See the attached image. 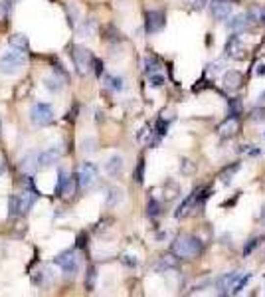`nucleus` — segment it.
Listing matches in <instances>:
<instances>
[{"label":"nucleus","instance_id":"obj_17","mask_svg":"<svg viewBox=\"0 0 265 297\" xmlns=\"http://www.w3.org/2000/svg\"><path fill=\"white\" fill-rule=\"evenodd\" d=\"M123 198H125L123 188H117V186L109 188V192H107V206H109V208H115L117 204L123 202Z\"/></svg>","mask_w":265,"mask_h":297},{"label":"nucleus","instance_id":"obj_34","mask_svg":"<svg viewBox=\"0 0 265 297\" xmlns=\"http://www.w3.org/2000/svg\"><path fill=\"white\" fill-rule=\"evenodd\" d=\"M93 277H95V270L91 268V270H89V279H87V287H89V289L93 287Z\"/></svg>","mask_w":265,"mask_h":297},{"label":"nucleus","instance_id":"obj_24","mask_svg":"<svg viewBox=\"0 0 265 297\" xmlns=\"http://www.w3.org/2000/svg\"><path fill=\"white\" fill-rule=\"evenodd\" d=\"M107 85H109L113 91H121V89H123V79H121V77L109 75V77H107Z\"/></svg>","mask_w":265,"mask_h":297},{"label":"nucleus","instance_id":"obj_23","mask_svg":"<svg viewBox=\"0 0 265 297\" xmlns=\"http://www.w3.org/2000/svg\"><path fill=\"white\" fill-rule=\"evenodd\" d=\"M251 279V273H245V275H240L238 279H236V283H234V287H232V291L230 293H234V295H238V293H241V289L247 285V281Z\"/></svg>","mask_w":265,"mask_h":297},{"label":"nucleus","instance_id":"obj_16","mask_svg":"<svg viewBox=\"0 0 265 297\" xmlns=\"http://www.w3.org/2000/svg\"><path fill=\"white\" fill-rule=\"evenodd\" d=\"M8 44H10L12 50H18V52H28V48H30V42H28V38H26L24 34H14V36H10Z\"/></svg>","mask_w":265,"mask_h":297},{"label":"nucleus","instance_id":"obj_30","mask_svg":"<svg viewBox=\"0 0 265 297\" xmlns=\"http://www.w3.org/2000/svg\"><path fill=\"white\" fill-rule=\"evenodd\" d=\"M220 68H222V64H220V62H214V64H210V70H208V72H210L212 75H216V74L220 72Z\"/></svg>","mask_w":265,"mask_h":297},{"label":"nucleus","instance_id":"obj_2","mask_svg":"<svg viewBox=\"0 0 265 297\" xmlns=\"http://www.w3.org/2000/svg\"><path fill=\"white\" fill-rule=\"evenodd\" d=\"M24 66H26V56H24V52H18V50H12V52H6L4 56H0V74H4V75H14Z\"/></svg>","mask_w":265,"mask_h":297},{"label":"nucleus","instance_id":"obj_8","mask_svg":"<svg viewBox=\"0 0 265 297\" xmlns=\"http://www.w3.org/2000/svg\"><path fill=\"white\" fill-rule=\"evenodd\" d=\"M56 264L62 268L64 273L73 275L77 272V268H79V258H77V254L73 250H68V252H64V254H60L56 258Z\"/></svg>","mask_w":265,"mask_h":297},{"label":"nucleus","instance_id":"obj_12","mask_svg":"<svg viewBox=\"0 0 265 297\" xmlns=\"http://www.w3.org/2000/svg\"><path fill=\"white\" fill-rule=\"evenodd\" d=\"M165 20H167V16H165L163 10H148V12H146V30H148L150 34L158 32V30L165 26Z\"/></svg>","mask_w":265,"mask_h":297},{"label":"nucleus","instance_id":"obj_33","mask_svg":"<svg viewBox=\"0 0 265 297\" xmlns=\"http://www.w3.org/2000/svg\"><path fill=\"white\" fill-rule=\"evenodd\" d=\"M123 262H125V264H129V266H137L135 256H125V258H123Z\"/></svg>","mask_w":265,"mask_h":297},{"label":"nucleus","instance_id":"obj_39","mask_svg":"<svg viewBox=\"0 0 265 297\" xmlns=\"http://www.w3.org/2000/svg\"><path fill=\"white\" fill-rule=\"evenodd\" d=\"M10 2H16V0H10Z\"/></svg>","mask_w":265,"mask_h":297},{"label":"nucleus","instance_id":"obj_28","mask_svg":"<svg viewBox=\"0 0 265 297\" xmlns=\"http://www.w3.org/2000/svg\"><path fill=\"white\" fill-rule=\"evenodd\" d=\"M261 242V238H253V240H249V244H247V248H245V250H243V254H249L251 250H253V248L257 246Z\"/></svg>","mask_w":265,"mask_h":297},{"label":"nucleus","instance_id":"obj_11","mask_svg":"<svg viewBox=\"0 0 265 297\" xmlns=\"http://www.w3.org/2000/svg\"><path fill=\"white\" fill-rule=\"evenodd\" d=\"M210 12L216 20H228L234 12V6H232V2H228V0H216V2L210 4Z\"/></svg>","mask_w":265,"mask_h":297},{"label":"nucleus","instance_id":"obj_21","mask_svg":"<svg viewBox=\"0 0 265 297\" xmlns=\"http://www.w3.org/2000/svg\"><path fill=\"white\" fill-rule=\"evenodd\" d=\"M36 167H38V155H28V157L22 161V165H20V169H22L24 173H28V174H32Z\"/></svg>","mask_w":265,"mask_h":297},{"label":"nucleus","instance_id":"obj_14","mask_svg":"<svg viewBox=\"0 0 265 297\" xmlns=\"http://www.w3.org/2000/svg\"><path fill=\"white\" fill-rule=\"evenodd\" d=\"M222 83H224V87H226L228 91H238V89L241 87V83H243V77H241V74H240V72L230 70V72H226V74H224Z\"/></svg>","mask_w":265,"mask_h":297},{"label":"nucleus","instance_id":"obj_9","mask_svg":"<svg viewBox=\"0 0 265 297\" xmlns=\"http://www.w3.org/2000/svg\"><path fill=\"white\" fill-rule=\"evenodd\" d=\"M245 46L241 42L240 36H232L228 42H226V56L232 58V60H243L245 58Z\"/></svg>","mask_w":265,"mask_h":297},{"label":"nucleus","instance_id":"obj_15","mask_svg":"<svg viewBox=\"0 0 265 297\" xmlns=\"http://www.w3.org/2000/svg\"><path fill=\"white\" fill-rule=\"evenodd\" d=\"M220 137H224V139H232V137H236L238 135V131H240V121H238V117H228L222 125H220Z\"/></svg>","mask_w":265,"mask_h":297},{"label":"nucleus","instance_id":"obj_5","mask_svg":"<svg viewBox=\"0 0 265 297\" xmlns=\"http://www.w3.org/2000/svg\"><path fill=\"white\" fill-rule=\"evenodd\" d=\"M73 62H75V68H77V74L79 75H85L89 74L91 66H93V56L87 48L83 46H75L73 48Z\"/></svg>","mask_w":265,"mask_h":297},{"label":"nucleus","instance_id":"obj_20","mask_svg":"<svg viewBox=\"0 0 265 297\" xmlns=\"http://www.w3.org/2000/svg\"><path fill=\"white\" fill-rule=\"evenodd\" d=\"M44 87H46L48 91H51V93H58V91H62L64 81H62L58 75H48V77L44 79Z\"/></svg>","mask_w":265,"mask_h":297},{"label":"nucleus","instance_id":"obj_6","mask_svg":"<svg viewBox=\"0 0 265 297\" xmlns=\"http://www.w3.org/2000/svg\"><path fill=\"white\" fill-rule=\"evenodd\" d=\"M30 119L36 125L44 127V125L54 121V109H51V105H48V103H36L30 111Z\"/></svg>","mask_w":265,"mask_h":297},{"label":"nucleus","instance_id":"obj_10","mask_svg":"<svg viewBox=\"0 0 265 297\" xmlns=\"http://www.w3.org/2000/svg\"><path fill=\"white\" fill-rule=\"evenodd\" d=\"M75 184H77L75 178H72L66 171H60V180H58V194H60V196L72 198L73 192H75Z\"/></svg>","mask_w":265,"mask_h":297},{"label":"nucleus","instance_id":"obj_18","mask_svg":"<svg viewBox=\"0 0 265 297\" xmlns=\"http://www.w3.org/2000/svg\"><path fill=\"white\" fill-rule=\"evenodd\" d=\"M228 26H230V30H234V32H243V30L249 28V16L238 14V16H234V18L228 22Z\"/></svg>","mask_w":265,"mask_h":297},{"label":"nucleus","instance_id":"obj_32","mask_svg":"<svg viewBox=\"0 0 265 297\" xmlns=\"http://www.w3.org/2000/svg\"><path fill=\"white\" fill-rule=\"evenodd\" d=\"M182 171H184V173H190V171H192V163H190L188 159L182 161Z\"/></svg>","mask_w":265,"mask_h":297},{"label":"nucleus","instance_id":"obj_37","mask_svg":"<svg viewBox=\"0 0 265 297\" xmlns=\"http://www.w3.org/2000/svg\"><path fill=\"white\" fill-rule=\"evenodd\" d=\"M261 222L265 224V204H263V210H261Z\"/></svg>","mask_w":265,"mask_h":297},{"label":"nucleus","instance_id":"obj_1","mask_svg":"<svg viewBox=\"0 0 265 297\" xmlns=\"http://www.w3.org/2000/svg\"><path fill=\"white\" fill-rule=\"evenodd\" d=\"M202 250H204L202 242L198 238H194V236H180L172 244V254L176 258H180V260H192V258L200 256Z\"/></svg>","mask_w":265,"mask_h":297},{"label":"nucleus","instance_id":"obj_13","mask_svg":"<svg viewBox=\"0 0 265 297\" xmlns=\"http://www.w3.org/2000/svg\"><path fill=\"white\" fill-rule=\"evenodd\" d=\"M125 169V161L121 155H111L107 159V163H105V173H107L109 176H119Z\"/></svg>","mask_w":265,"mask_h":297},{"label":"nucleus","instance_id":"obj_27","mask_svg":"<svg viewBox=\"0 0 265 297\" xmlns=\"http://www.w3.org/2000/svg\"><path fill=\"white\" fill-rule=\"evenodd\" d=\"M251 117L255 121H265V109H253L251 111Z\"/></svg>","mask_w":265,"mask_h":297},{"label":"nucleus","instance_id":"obj_19","mask_svg":"<svg viewBox=\"0 0 265 297\" xmlns=\"http://www.w3.org/2000/svg\"><path fill=\"white\" fill-rule=\"evenodd\" d=\"M240 277V272H232V273H228V275H224L220 281H218V289H220V293H228V291H232V287H234V283H236V279Z\"/></svg>","mask_w":265,"mask_h":297},{"label":"nucleus","instance_id":"obj_25","mask_svg":"<svg viewBox=\"0 0 265 297\" xmlns=\"http://www.w3.org/2000/svg\"><path fill=\"white\" fill-rule=\"evenodd\" d=\"M148 81H150L152 87H163V85H165V77H163L161 74H150Z\"/></svg>","mask_w":265,"mask_h":297},{"label":"nucleus","instance_id":"obj_35","mask_svg":"<svg viewBox=\"0 0 265 297\" xmlns=\"http://www.w3.org/2000/svg\"><path fill=\"white\" fill-rule=\"evenodd\" d=\"M93 28H95V24L89 20V22H87V26H83V32H85V34H91V32H93Z\"/></svg>","mask_w":265,"mask_h":297},{"label":"nucleus","instance_id":"obj_3","mask_svg":"<svg viewBox=\"0 0 265 297\" xmlns=\"http://www.w3.org/2000/svg\"><path fill=\"white\" fill-rule=\"evenodd\" d=\"M34 202H36V192H32V190H24L20 194H14L10 198V216L26 214Z\"/></svg>","mask_w":265,"mask_h":297},{"label":"nucleus","instance_id":"obj_31","mask_svg":"<svg viewBox=\"0 0 265 297\" xmlns=\"http://www.w3.org/2000/svg\"><path fill=\"white\" fill-rule=\"evenodd\" d=\"M83 151H85V153H91V151H93V139L83 141Z\"/></svg>","mask_w":265,"mask_h":297},{"label":"nucleus","instance_id":"obj_36","mask_svg":"<svg viewBox=\"0 0 265 297\" xmlns=\"http://www.w3.org/2000/svg\"><path fill=\"white\" fill-rule=\"evenodd\" d=\"M257 74H261V75H265V66H259V68H257Z\"/></svg>","mask_w":265,"mask_h":297},{"label":"nucleus","instance_id":"obj_26","mask_svg":"<svg viewBox=\"0 0 265 297\" xmlns=\"http://www.w3.org/2000/svg\"><path fill=\"white\" fill-rule=\"evenodd\" d=\"M8 12H10L8 2H0V24H4L8 20Z\"/></svg>","mask_w":265,"mask_h":297},{"label":"nucleus","instance_id":"obj_38","mask_svg":"<svg viewBox=\"0 0 265 297\" xmlns=\"http://www.w3.org/2000/svg\"><path fill=\"white\" fill-rule=\"evenodd\" d=\"M4 169H6V167H4V163H2V161H0V174H2V173H4Z\"/></svg>","mask_w":265,"mask_h":297},{"label":"nucleus","instance_id":"obj_29","mask_svg":"<svg viewBox=\"0 0 265 297\" xmlns=\"http://www.w3.org/2000/svg\"><path fill=\"white\" fill-rule=\"evenodd\" d=\"M158 214V204H156V200H150V204H148V216H156Z\"/></svg>","mask_w":265,"mask_h":297},{"label":"nucleus","instance_id":"obj_22","mask_svg":"<svg viewBox=\"0 0 265 297\" xmlns=\"http://www.w3.org/2000/svg\"><path fill=\"white\" fill-rule=\"evenodd\" d=\"M172 268H176V260L172 256H165V258H161V262L156 264L158 272H167V270H172Z\"/></svg>","mask_w":265,"mask_h":297},{"label":"nucleus","instance_id":"obj_4","mask_svg":"<svg viewBox=\"0 0 265 297\" xmlns=\"http://www.w3.org/2000/svg\"><path fill=\"white\" fill-rule=\"evenodd\" d=\"M97 176H99V171H97V167L93 165V163H83L81 167H79V171H77V184H79V188H83V190H87V188H91L95 182H97Z\"/></svg>","mask_w":265,"mask_h":297},{"label":"nucleus","instance_id":"obj_7","mask_svg":"<svg viewBox=\"0 0 265 297\" xmlns=\"http://www.w3.org/2000/svg\"><path fill=\"white\" fill-rule=\"evenodd\" d=\"M62 147L60 145H54V147H48L46 151H42L38 155V169H48L51 165H56L60 159H62Z\"/></svg>","mask_w":265,"mask_h":297}]
</instances>
